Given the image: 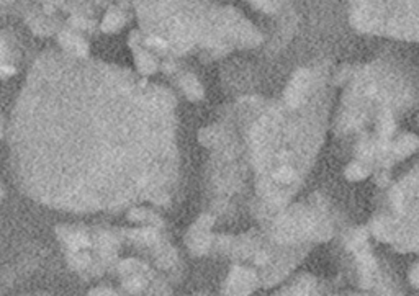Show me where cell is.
<instances>
[{
    "label": "cell",
    "mask_w": 419,
    "mask_h": 296,
    "mask_svg": "<svg viewBox=\"0 0 419 296\" xmlns=\"http://www.w3.org/2000/svg\"><path fill=\"white\" fill-rule=\"evenodd\" d=\"M171 125V106L142 95L30 94L15 116L17 173L51 205L135 201L167 172Z\"/></svg>",
    "instance_id": "obj_1"
},
{
    "label": "cell",
    "mask_w": 419,
    "mask_h": 296,
    "mask_svg": "<svg viewBox=\"0 0 419 296\" xmlns=\"http://www.w3.org/2000/svg\"><path fill=\"white\" fill-rule=\"evenodd\" d=\"M308 87H310V72L306 69H301L293 75L292 82H290L288 89H287V94H285L287 103L292 106V108H296V106H300L303 103L306 92H308Z\"/></svg>",
    "instance_id": "obj_2"
},
{
    "label": "cell",
    "mask_w": 419,
    "mask_h": 296,
    "mask_svg": "<svg viewBox=\"0 0 419 296\" xmlns=\"http://www.w3.org/2000/svg\"><path fill=\"white\" fill-rule=\"evenodd\" d=\"M416 147H418L416 136L405 134V136H401L400 139L396 141V144H395V154H396L398 157H406V156L413 154Z\"/></svg>",
    "instance_id": "obj_3"
},
{
    "label": "cell",
    "mask_w": 419,
    "mask_h": 296,
    "mask_svg": "<svg viewBox=\"0 0 419 296\" xmlns=\"http://www.w3.org/2000/svg\"><path fill=\"white\" fill-rule=\"evenodd\" d=\"M393 130H395V121H393V116L390 111H383L380 115V120H378V131H380V136L383 139H388L393 134Z\"/></svg>",
    "instance_id": "obj_4"
},
{
    "label": "cell",
    "mask_w": 419,
    "mask_h": 296,
    "mask_svg": "<svg viewBox=\"0 0 419 296\" xmlns=\"http://www.w3.org/2000/svg\"><path fill=\"white\" fill-rule=\"evenodd\" d=\"M367 175H369V169L364 164H360V162H354V164H350L346 169V177L352 182L364 180Z\"/></svg>",
    "instance_id": "obj_5"
},
{
    "label": "cell",
    "mask_w": 419,
    "mask_h": 296,
    "mask_svg": "<svg viewBox=\"0 0 419 296\" xmlns=\"http://www.w3.org/2000/svg\"><path fill=\"white\" fill-rule=\"evenodd\" d=\"M293 177H295V172H293L292 167H288V165L279 167V169L274 172V178H275V180H277L279 183H288V182H292Z\"/></svg>",
    "instance_id": "obj_6"
},
{
    "label": "cell",
    "mask_w": 419,
    "mask_h": 296,
    "mask_svg": "<svg viewBox=\"0 0 419 296\" xmlns=\"http://www.w3.org/2000/svg\"><path fill=\"white\" fill-rule=\"evenodd\" d=\"M410 280L415 287H419V263L415 265V268L411 270V275H410Z\"/></svg>",
    "instance_id": "obj_7"
}]
</instances>
